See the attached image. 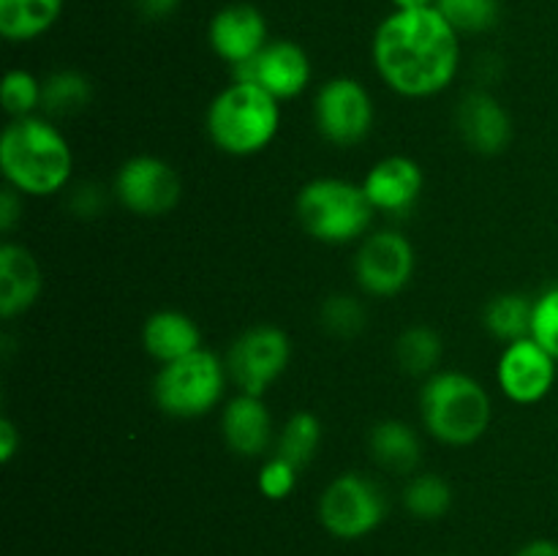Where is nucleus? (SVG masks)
I'll return each instance as SVG.
<instances>
[{"label": "nucleus", "instance_id": "4468645a", "mask_svg": "<svg viewBox=\"0 0 558 556\" xmlns=\"http://www.w3.org/2000/svg\"><path fill=\"white\" fill-rule=\"evenodd\" d=\"M207 41L213 52L232 69L251 63L270 44L267 16L254 3H227L213 14Z\"/></svg>", "mask_w": 558, "mask_h": 556}, {"label": "nucleus", "instance_id": "20e7f679", "mask_svg": "<svg viewBox=\"0 0 558 556\" xmlns=\"http://www.w3.org/2000/svg\"><path fill=\"white\" fill-rule=\"evenodd\" d=\"M494 403L488 390L463 371H436L420 390V418L441 445L466 447L483 439Z\"/></svg>", "mask_w": 558, "mask_h": 556}, {"label": "nucleus", "instance_id": "5701e85b", "mask_svg": "<svg viewBox=\"0 0 558 556\" xmlns=\"http://www.w3.org/2000/svg\"><path fill=\"white\" fill-rule=\"evenodd\" d=\"M93 85L82 71L60 69L44 80L41 109L49 118H71L90 107Z\"/></svg>", "mask_w": 558, "mask_h": 556}, {"label": "nucleus", "instance_id": "bb28decb", "mask_svg": "<svg viewBox=\"0 0 558 556\" xmlns=\"http://www.w3.org/2000/svg\"><path fill=\"white\" fill-rule=\"evenodd\" d=\"M436 9L461 36L494 31L501 20L499 0H436Z\"/></svg>", "mask_w": 558, "mask_h": 556}, {"label": "nucleus", "instance_id": "f704fd0d", "mask_svg": "<svg viewBox=\"0 0 558 556\" xmlns=\"http://www.w3.org/2000/svg\"><path fill=\"white\" fill-rule=\"evenodd\" d=\"M136 11L147 20H163V16L174 14L180 5V0H134Z\"/></svg>", "mask_w": 558, "mask_h": 556}, {"label": "nucleus", "instance_id": "f3484780", "mask_svg": "<svg viewBox=\"0 0 558 556\" xmlns=\"http://www.w3.org/2000/svg\"><path fill=\"white\" fill-rule=\"evenodd\" d=\"M44 289V273L36 256L20 243L0 245V316L14 319L25 314Z\"/></svg>", "mask_w": 558, "mask_h": 556}, {"label": "nucleus", "instance_id": "dca6fc26", "mask_svg": "<svg viewBox=\"0 0 558 556\" xmlns=\"http://www.w3.org/2000/svg\"><path fill=\"white\" fill-rule=\"evenodd\" d=\"M458 131L472 150L496 156L510 145L512 120L499 98L485 90H474L463 96L458 107Z\"/></svg>", "mask_w": 558, "mask_h": 556}, {"label": "nucleus", "instance_id": "a211bd4d", "mask_svg": "<svg viewBox=\"0 0 558 556\" xmlns=\"http://www.w3.org/2000/svg\"><path fill=\"white\" fill-rule=\"evenodd\" d=\"M223 442L232 452L243 458H256L267 450L272 439V418L267 403L259 396H245L240 392L238 398L227 403L221 414Z\"/></svg>", "mask_w": 558, "mask_h": 556}, {"label": "nucleus", "instance_id": "0eeeda50", "mask_svg": "<svg viewBox=\"0 0 558 556\" xmlns=\"http://www.w3.org/2000/svg\"><path fill=\"white\" fill-rule=\"evenodd\" d=\"M385 516V491L360 472L338 474L319 496L322 527L338 540H360L376 532Z\"/></svg>", "mask_w": 558, "mask_h": 556}, {"label": "nucleus", "instance_id": "6ab92c4d", "mask_svg": "<svg viewBox=\"0 0 558 556\" xmlns=\"http://www.w3.org/2000/svg\"><path fill=\"white\" fill-rule=\"evenodd\" d=\"M142 343L145 352L163 365L202 349V330L183 311H156L142 327Z\"/></svg>", "mask_w": 558, "mask_h": 556}, {"label": "nucleus", "instance_id": "f257e3e1", "mask_svg": "<svg viewBox=\"0 0 558 556\" xmlns=\"http://www.w3.org/2000/svg\"><path fill=\"white\" fill-rule=\"evenodd\" d=\"M376 74L403 98L445 93L461 69V33L430 9H392L371 38Z\"/></svg>", "mask_w": 558, "mask_h": 556}, {"label": "nucleus", "instance_id": "f03ea898", "mask_svg": "<svg viewBox=\"0 0 558 556\" xmlns=\"http://www.w3.org/2000/svg\"><path fill=\"white\" fill-rule=\"evenodd\" d=\"M0 172L22 196H52L69 185L74 153L63 131L47 118H11L0 136Z\"/></svg>", "mask_w": 558, "mask_h": 556}, {"label": "nucleus", "instance_id": "b1692460", "mask_svg": "<svg viewBox=\"0 0 558 556\" xmlns=\"http://www.w3.org/2000/svg\"><path fill=\"white\" fill-rule=\"evenodd\" d=\"M441 354H445L441 336L428 325L407 327L396 341L398 365L412 376L436 374V368L441 363Z\"/></svg>", "mask_w": 558, "mask_h": 556}, {"label": "nucleus", "instance_id": "7c9ffc66", "mask_svg": "<svg viewBox=\"0 0 558 556\" xmlns=\"http://www.w3.org/2000/svg\"><path fill=\"white\" fill-rule=\"evenodd\" d=\"M298 472L300 469L292 461H287L281 456H272L262 463L256 485H259L262 496H267L272 501H281L287 496H292L294 485H298Z\"/></svg>", "mask_w": 558, "mask_h": 556}, {"label": "nucleus", "instance_id": "412c9836", "mask_svg": "<svg viewBox=\"0 0 558 556\" xmlns=\"http://www.w3.org/2000/svg\"><path fill=\"white\" fill-rule=\"evenodd\" d=\"M65 0H0V36L11 44L36 41L54 27Z\"/></svg>", "mask_w": 558, "mask_h": 556}, {"label": "nucleus", "instance_id": "f8f14e48", "mask_svg": "<svg viewBox=\"0 0 558 556\" xmlns=\"http://www.w3.org/2000/svg\"><path fill=\"white\" fill-rule=\"evenodd\" d=\"M232 74L234 80L265 87L278 101H289L308 87L314 69H311L308 52L298 41L270 38V44L251 63L238 65V69H232Z\"/></svg>", "mask_w": 558, "mask_h": 556}, {"label": "nucleus", "instance_id": "473e14b6", "mask_svg": "<svg viewBox=\"0 0 558 556\" xmlns=\"http://www.w3.org/2000/svg\"><path fill=\"white\" fill-rule=\"evenodd\" d=\"M20 218H22V194L16 189H11V185H3V191H0V229H3L5 234L14 232Z\"/></svg>", "mask_w": 558, "mask_h": 556}, {"label": "nucleus", "instance_id": "7ed1b4c3", "mask_svg": "<svg viewBox=\"0 0 558 556\" xmlns=\"http://www.w3.org/2000/svg\"><path fill=\"white\" fill-rule=\"evenodd\" d=\"M207 136L227 156H256L281 129V101L254 82L232 80L207 107Z\"/></svg>", "mask_w": 558, "mask_h": 556}, {"label": "nucleus", "instance_id": "ddd939ff", "mask_svg": "<svg viewBox=\"0 0 558 556\" xmlns=\"http://www.w3.org/2000/svg\"><path fill=\"white\" fill-rule=\"evenodd\" d=\"M556 363L558 360L550 352H545L532 336L521 341L505 343L501 358L496 363V382L501 392L512 403H539L556 382Z\"/></svg>", "mask_w": 558, "mask_h": 556}, {"label": "nucleus", "instance_id": "1a4fd4ad", "mask_svg": "<svg viewBox=\"0 0 558 556\" xmlns=\"http://www.w3.org/2000/svg\"><path fill=\"white\" fill-rule=\"evenodd\" d=\"M374 114L368 87L354 76H332L316 90L314 123L330 145H360L374 129Z\"/></svg>", "mask_w": 558, "mask_h": 556}, {"label": "nucleus", "instance_id": "c85d7f7f", "mask_svg": "<svg viewBox=\"0 0 558 556\" xmlns=\"http://www.w3.org/2000/svg\"><path fill=\"white\" fill-rule=\"evenodd\" d=\"M365 319V305L360 303L352 294H330L319 309V322L330 336L336 338H354L363 333Z\"/></svg>", "mask_w": 558, "mask_h": 556}, {"label": "nucleus", "instance_id": "9d476101", "mask_svg": "<svg viewBox=\"0 0 558 556\" xmlns=\"http://www.w3.org/2000/svg\"><path fill=\"white\" fill-rule=\"evenodd\" d=\"M417 267V254L407 234L381 229L365 234L354 254V278L360 289L374 298H392L409 287Z\"/></svg>", "mask_w": 558, "mask_h": 556}, {"label": "nucleus", "instance_id": "c9c22d12", "mask_svg": "<svg viewBox=\"0 0 558 556\" xmlns=\"http://www.w3.org/2000/svg\"><path fill=\"white\" fill-rule=\"evenodd\" d=\"M515 556H558V543L556 540H532V543L523 545Z\"/></svg>", "mask_w": 558, "mask_h": 556}, {"label": "nucleus", "instance_id": "39448f33", "mask_svg": "<svg viewBox=\"0 0 558 556\" xmlns=\"http://www.w3.org/2000/svg\"><path fill=\"white\" fill-rule=\"evenodd\" d=\"M294 213L305 232L327 245L363 240L374 223V205L363 183L343 178H316L300 189Z\"/></svg>", "mask_w": 558, "mask_h": 556}, {"label": "nucleus", "instance_id": "393cba45", "mask_svg": "<svg viewBox=\"0 0 558 556\" xmlns=\"http://www.w3.org/2000/svg\"><path fill=\"white\" fill-rule=\"evenodd\" d=\"M403 507L420 521H436L452 507V488L445 478L434 472L417 474L403 488Z\"/></svg>", "mask_w": 558, "mask_h": 556}, {"label": "nucleus", "instance_id": "aec40b11", "mask_svg": "<svg viewBox=\"0 0 558 556\" xmlns=\"http://www.w3.org/2000/svg\"><path fill=\"white\" fill-rule=\"evenodd\" d=\"M371 458L381 469L396 474H409L417 469L423 458V445H420L417 431L403 420H381L368 434Z\"/></svg>", "mask_w": 558, "mask_h": 556}, {"label": "nucleus", "instance_id": "72a5a7b5", "mask_svg": "<svg viewBox=\"0 0 558 556\" xmlns=\"http://www.w3.org/2000/svg\"><path fill=\"white\" fill-rule=\"evenodd\" d=\"M16 447H20V431L9 418H3L0 420V461L11 463V458L16 456Z\"/></svg>", "mask_w": 558, "mask_h": 556}, {"label": "nucleus", "instance_id": "cd10ccee", "mask_svg": "<svg viewBox=\"0 0 558 556\" xmlns=\"http://www.w3.org/2000/svg\"><path fill=\"white\" fill-rule=\"evenodd\" d=\"M44 82L25 69H11L0 82V101L11 118H27L41 109Z\"/></svg>", "mask_w": 558, "mask_h": 556}, {"label": "nucleus", "instance_id": "6e6552de", "mask_svg": "<svg viewBox=\"0 0 558 556\" xmlns=\"http://www.w3.org/2000/svg\"><path fill=\"white\" fill-rule=\"evenodd\" d=\"M292 360V341L276 325H256L240 333L227 354V374L245 396H265Z\"/></svg>", "mask_w": 558, "mask_h": 556}, {"label": "nucleus", "instance_id": "a878e982", "mask_svg": "<svg viewBox=\"0 0 558 556\" xmlns=\"http://www.w3.org/2000/svg\"><path fill=\"white\" fill-rule=\"evenodd\" d=\"M322 445V423L316 414L311 412H294L283 425L281 436H278L276 456L287 458L294 467L303 469L305 463L314 461L316 450Z\"/></svg>", "mask_w": 558, "mask_h": 556}, {"label": "nucleus", "instance_id": "c756f323", "mask_svg": "<svg viewBox=\"0 0 558 556\" xmlns=\"http://www.w3.org/2000/svg\"><path fill=\"white\" fill-rule=\"evenodd\" d=\"M532 338L558 360V287L545 289L534 300Z\"/></svg>", "mask_w": 558, "mask_h": 556}, {"label": "nucleus", "instance_id": "4be33fe9", "mask_svg": "<svg viewBox=\"0 0 558 556\" xmlns=\"http://www.w3.org/2000/svg\"><path fill=\"white\" fill-rule=\"evenodd\" d=\"M534 300L521 292H501L488 300L483 311V325L496 341L512 343L532 336Z\"/></svg>", "mask_w": 558, "mask_h": 556}, {"label": "nucleus", "instance_id": "2eb2a0df", "mask_svg": "<svg viewBox=\"0 0 558 556\" xmlns=\"http://www.w3.org/2000/svg\"><path fill=\"white\" fill-rule=\"evenodd\" d=\"M423 169L409 156H387L376 161L363 178V191L376 213L407 216L423 196Z\"/></svg>", "mask_w": 558, "mask_h": 556}, {"label": "nucleus", "instance_id": "9b49d317", "mask_svg": "<svg viewBox=\"0 0 558 556\" xmlns=\"http://www.w3.org/2000/svg\"><path fill=\"white\" fill-rule=\"evenodd\" d=\"M183 194V183L172 164L158 156H134L114 174V196L136 216H167Z\"/></svg>", "mask_w": 558, "mask_h": 556}, {"label": "nucleus", "instance_id": "423d86ee", "mask_svg": "<svg viewBox=\"0 0 558 556\" xmlns=\"http://www.w3.org/2000/svg\"><path fill=\"white\" fill-rule=\"evenodd\" d=\"M227 379V363H221L216 352L202 347L158 368L153 379V398L169 418H202L218 407Z\"/></svg>", "mask_w": 558, "mask_h": 556}, {"label": "nucleus", "instance_id": "e433bc0d", "mask_svg": "<svg viewBox=\"0 0 558 556\" xmlns=\"http://www.w3.org/2000/svg\"><path fill=\"white\" fill-rule=\"evenodd\" d=\"M392 9L398 11H412V9H430L436 5V0H390Z\"/></svg>", "mask_w": 558, "mask_h": 556}, {"label": "nucleus", "instance_id": "2f4dec72", "mask_svg": "<svg viewBox=\"0 0 558 556\" xmlns=\"http://www.w3.org/2000/svg\"><path fill=\"white\" fill-rule=\"evenodd\" d=\"M104 205H107V196H104L101 185L96 183L80 185L74 200H71V207H74V213H80V216H98V213L104 210Z\"/></svg>", "mask_w": 558, "mask_h": 556}]
</instances>
